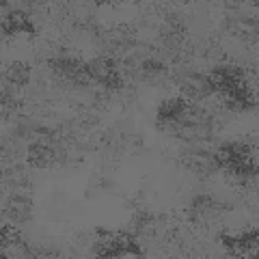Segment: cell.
<instances>
[{
	"instance_id": "cell-11",
	"label": "cell",
	"mask_w": 259,
	"mask_h": 259,
	"mask_svg": "<svg viewBox=\"0 0 259 259\" xmlns=\"http://www.w3.org/2000/svg\"><path fill=\"white\" fill-rule=\"evenodd\" d=\"M9 212L15 216V218H26V214H28V203L24 201L22 197H15L13 201H11V205H9Z\"/></svg>"
},
{
	"instance_id": "cell-5",
	"label": "cell",
	"mask_w": 259,
	"mask_h": 259,
	"mask_svg": "<svg viewBox=\"0 0 259 259\" xmlns=\"http://www.w3.org/2000/svg\"><path fill=\"white\" fill-rule=\"evenodd\" d=\"M3 28L9 35H15V32H35V26H32L30 18L24 11H13L7 15L3 22Z\"/></svg>"
},
{
	"instance_id": "cell-7",
	"label": "cell",
	"mask_w": 259,
	"mask_h": 259,
	"mask_svg": "<svg viewBox=\"0 0 259 259\" xmlns=\"http://www.w3.org/2000/svg\"><path fill=\"white\" fill-rule=\"evenodd\" d=\"M28 160L35 166H52L56 160H59V153L48 145H32L28 151Z\"/></svg>"
},
{
	"instance_id": "cell-9",
	"label": "cell",
	"mask_w": 259,
	"mask_h": 259,
	"mask_svg": "<svg viewBox=\"0 0 259 259\" xmlns=\"http://www.w3.org/2000/svg\"><path fill=\"white\" fill-rule=\"evenodd\" d=\"M223 244H227L231 250H255L257 248V233H244L240 238H229V236H223Z\"/></svg>"
},
{
	"instance_id": "cell-3",
	"label": "cell",
	"mask_w": 259,
	"mask_h": 259,
	"mask_svg": "<svg viewBox=\"0 0 259 259\" xmlns=\"http://www.w3.org/2000/svg\"><path fill=\"white\" fill-rule=\"evenodd\" d=\"M87 74H89V78H93L97 82L106 84L110 89L121 87V76L115 67V63L110 59H95L91 63H87Z\"/></svg>"
},
{
	"instance_id": "cell-2",
	"label": "cell",
	"mask_w": 259,
	"mask_h": 259,
	"mask_svg": "<svg viewBox=\"0 0 259 259\" xmlns=\"http://www.w3.org/2000/svg\"><path fill=\"white\" fill-rule=\"evenodd\" d=\"M207 84H209V89H214V91H221L223 95H225V93H231V91H238V89H244V87H246L242 69L231 67V65L214 69V71H212V76L207 78Z\"/></svg>"
},
{
	"instance_id": "cell-8",
	"label": "cell",
	"mask_w": 259,
	"mask_h": 259,
	"mask_svg": "<svg viewBox=\"0 0 259 259\" xmlns=\"http://www.w3.org/2000/svg\"><path fill=\"white\" fill-rule=\"evenodd\" d=\"M223 97H225L227 106H229V108H238V110H242V108H250V106L255 104L253 93L248 91V87L238 89V91H231V93H225Z\"/></svg>"
},
{
	"instance_id": "cell-12",
	"label": "cell",
	"mask_w": 259,
	"mask_h": 259,
	"mask_svg": "<svg viewBox=\"0 0 259 259\" xmlns=\"http://www.w3.org/2000/svg\"><path fill=\"white\" fill-rule=\"evenodd\" d=\"M0 240H3V248H7V246H13L15 242L20 240V236L15 229H11V227H3V236H0Z\"/></svg>"
},
{
	"instance_id": "cell-10",
	"label": "cell",
	"mask_w": 259,
	"mask_h": 259,
	"mask_svg": "<svg viewBox=\"0 0 259 259\" xmlns=\"http://www.w3.org/2000/svg\"><path fill=\"white\" fill-rule=\"evenodd\" d=\"M28 76H30V69L24 63H13L9 71H7V78H9L13 84H26Z\"/></svg>"
},
{
	"instance_id": "cell-4",
	"label": "cell",
	"mask_w": 259,
	"mask_h": 259,
	"mask_svg": "<svg viewBox=\"0 0 259 259\" xmlns=\"http://www.w3.org/2000/svg\"><path fill=\"white\" fill-rule=\"evenodd\" d=\"M50 65L59 76L67 78V80H74V82H87V78H89L87 65H80L74 59H52Z\"/></svg>"
},
{
	"instance_id": "cell-13",
	"label": "cell",
	"mask_w": 259,
	"mask_h": 259,
	"mask_svg": "<svg viewBox=\"0 0 259 259\" xmlns=\"http://www.w3.org/2000/svg\"><path fill=\"white\" fill-rule=\"evenodd\" d=\"M192 207L197 209V212H209V209L214 207V201L209 197H197L192 201Z\"/></svg>"
},
{
	"instance_id": "cell-1",
	"label": "cell",
	"mask_w": 259,
	"mask_h": 259,
	"mask_svg": "<svg viewBox=\"0 0 259 259\" xmlns=\"http://www.w3.org/2000/svg\"><path fill=\"white\" fill-rule=\"evenodd\" d=\"M216 162L225 168H229L231 173L236 175H253L255 173V158L244 145H223L221 149L216 151Z\"/></svg>"
},
{
	"instance_id": "cell-14",
	"label": "cell",
	"mask_w": 259,
	"mask_h": 259,
	"mask_svg": "<svg viewBox=\"0 0 259 259\" xmlns=\"http://www.w3.org/2000/svg\"><path fill=\"white\" fill-rule=\"evenodd\" d=\"M145 69H147V71H162L164 67H162L160 63H156V61H147V63H145Z\"/></svg>"
},
{
	"instance_id": "cell-6",
	"label": "cell",
	"mask_w": 259,
	"mask_h": 259,
	"mask_svg": "<svg viewBox=\"0 0 259 259\" xmlns=\"http://www.w3.org/2000/svg\"><path fill=\"white\" fill-rule=\"evenodd\" d=\"M186 102L182 97H173V100H166L160 104V110H158V117L160 121H180L186 117Z\"/></svg>"
}]
</instances>
